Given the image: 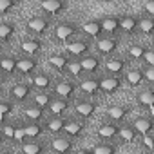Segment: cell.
Instances as JSON below:
<instances>
[{
	"label": "cell",
	"mask_w": 154,
	"mask_h": 154,
	"mask_svg": "<svg viewBox=\"0 0 154 154\" xmlns=\"http://www.w3.org/2000/svg\"><path fill=\"white\" fill-rule=\"evenodd\" d=\"M80 29H82V26L74 24V22H69V20H63V22H58V24L54 26L53 36H54L56 42H62V44L67 45L69 42H72L76 36H78Z\"/></svg>",
	"instance_id": "obj_1"
},
{
	"label": "cell",
	"mask_w": 154,
	"mask_h": 154,
	"mask_svg": "<svg viewBox=\"0 0 154 154\" xmlns=\"http://www.w3.org/2000/svg\"><path fill=\"white\" fill-rule=\"evenodd\" d=\"M91 47H93V42L89 38H74L65 45V53L71 58H84L91 54Z\"/></svg>",
	"instance_id": "obj_2"
},
{
	"label": "cell",
	"mask_w": 154,
	"mask_h": 154,
	"mask_svg": "<svg viewBox=\"0 0 154 154\" xmlns=\"http://www.w3.org/2000/svg\"><path fill=\"white\" fill-rule=\"evenodd\" d=\"M51 26H53V22H51V17H47V15H35V17H31L26 22L27 31L33 33V35H36V36L45 35L51 29Z\"/></svg>",
	"instance_id": "obj_3"
},
{
	"label": "cell",
	"mask_w": 154,
	"mask_h": 154,
	"mask_svg": "<svg viewBox=\"0 0 154 154\" xmlns=\"http://www.w3.org/2000/svg\"><path fill=\"white\" fill-rule=\"evenodd\" d=\"M42 47H44V44H42V40L38 36H26L18 44L20 53L24 56H33V58H36L42 53Z\"/></svg>",
	"instance_id": "obj_4"
},
{
	"label": "cell",
	"mask_w": 154,
	"mask_h": 154,
	"mask_svg": "<svg viewBox=\"0 0 154 154\" xmlns=\"http://www.w3.org/2000/svg\"><path fill=\"white\" fill-rule=\"evenodd\" d=\"M96 44V51L98 54L102 56H114V53L118 51V45H120V40L114 38V36H102L100 40L94 42Z\"/></svg>",
	"instance_id": "obj_5"
},
{
	"label": "cell",
	"mask_w": 154,
	"mask_h": 154,
	"mask_svg": "<svg viewBox=\"0 0 154 154\" xmlns=\"http://www.w3.org/2000/svg\"><path fill=\"white\" fill-rule=\"evenodd\" d=\"M103 69H105V72L107 74H111V76H120L122 72H127V60L123 58V56H111V58H107L105 62H103Z\"/></svg>",
	"instance_id": "obj_6"
},
{
	"label": "cell",
	"mask_w": 154,
	"mask_h": 154,
	"mask_svg": "<svg viewBox=\"0 0 154 154\" xmlns=\"http://www.w3.org/2000/svg\"><path fill=\"white\" fill-rule=\"evenodd\" d=\"M72 109H74L76 116H80L82 120H89V118H93L96 114L98 103L93 102V100H76V103H74Z\"/></svg>",
	"instance_id": "obj_7"
},
{
	"label": "cell",
	"mask_w": 154,
	"mask_h": 154,
	"mask_svg": "<svg viewBox=\"0 0 154 154\" xmlns=\"http://www.w3.org/2000/svg\"><path fill=\"white\" fill-rule=\"evenodd\" d=\"M122 84H123V80L120 78V76H111V74L100 76V89H102V93L107 94V96L116 94V93L122 89Z\"/></svg>",
	"instance_id": "obj_8"
},
{
	"label": "cell",
	"mask_w": 154,
	"mask_h": 154,
	"mask_svg": "<svg viewBox=\"0 0 154 154\" xmlns=\"http://www.w3.org/2000/svg\"><path fill=\"white\" fill-rule=\"evenodd\" d=\"M120 22H122V15H105L102 18V29H103V35L105 36H114L120 31Z\"/></svg>",
	"instance_id": "obj_9"
},
{
	"label": "cell",
	"mask_w": 154,
	"mask_h": 154,
	"mask_svg": "<svg viewBox=\"0 0 154 154\" xmlns=\"http://www.w3.org/2000/svg\"><path fill=\"white\" fill-rule=\"evenodd\" d=\"M54 96L56 98H63V100H71L74 94H76V84L72 80H62V82H56L54 87Z\"/></svg>",
	"instance_id": "obj_10"
},
{
	"label": "cell",
	"mask_w": 154,
	"mask_h": 154,
	"mask_svg": "<svg viewBox=\"0 0 154 154\" xmlns=\"http://www.w3.org/2000/svg\"><path fill=\"white\" fill-rule=\"evenodd\" d=\"M120 31L123 35H129V36H134L136 33H140V17H136V15H122Z\"/></svg>",
	"instance_id": "obj_11"
},
{
	"label": "cell",
	"mask_w": 154,
	"mask_h": 154,
	"mask_svg": "<svg viewBox=\"0 0 154 154\" xmlns=\"http://www.w3.org/2000/svg\"><path fill=\"white\" fill-rule=\"evenodd\" d=\"M69 60H71V56L65 51L63 53H53V54L47 56V65L51 69L58 71V72H65V69L69 65Z\"/></svg>",
	"instance_id": "obj_12"
},
{
	"label": "cell",
	"mask_w": 154,
	"mask_h": 154,
	"mask_svg": "<svg viewBox=\"0 0 154 154\" xmlns=\"http://www.w3.org/2000/svg\"><path fill=\"white\" fill-rule=\"evenodd\" d=\"M131 114V105H111L109 109H107V112H105V116L109 118V122H112V123H122L127 116Z\"/></svg>",
	"instance_id": "obj_13"
},
{
	"label": "cell",
	"mask_w": 154,
	"mask_h": 154,
	"mask_svg": "<svg viewBox=\"0 0 154 154\" xmlns=\"http://www.w3.org/2000/svg\"><path fill=\"white\" fill-rule=\"evenodd\" d=\"M36 67H38V60L36 58H33V56H18V67H17L18 74H24V76H29L31 78L33 74H36L35 72Z\"/></svg>",
	"instance_id": "obj_14"
},
{
	"label": "cell",
	"mask_w": 154,
	"mask_h": 154,
	"mask_svg": "<svg viewBox=\"0 0 154 154\" xmlns=\"http://www.w3.org/2000/svg\"><path fill=\"white\" fill-rule=\"evenodd\" d=\"M82 31L85 33V36L91 40H100L102 35H103V29H102V18H93V20H87L82 24Z\"/></svg>",
	"instance_id": "obj_15"
},
{
	"label": "cell",
	"mask_w": 154,
	"mask_h": 154,
	"mask_svg": "<svg viewBox=\"0 0 154 154\" xmlns=\"http://www.w3.org/2000/svg\"><path fill=\"white\" fill-rule=\"evenodd\" d=\"M67 8H69V4L65 2V0H44V2L40 4V9H42L47 17H51V15H60V13H63Z\"/></svg>",
	"instance_id": "obj_16"
},
{
	"label": "cell",
	"mask_w": 154,
	"mask_h": 154,
	"mask_svg": "<svg viewBox=\"0 0 154 154\" xmlns=\"http://www.w3.org/2000/svg\"><path fill=\"white\" fill-rule=\"evenodd\" d=\"M78 87L87 96H98L102 93V89H100V76H89V78H85V80L80 82Z\"/></svg>",
	"instance_id": "obj_17"
},
{
	"label": "cell",
	"mask_w": 154,
	"mask_h": 154,
	"mask_svg": "<svg viewBox=\"0 0 154 154\" xmlns=\"http://www.w3.org/2000/svg\"><path fill=\"white\" fill-rule=\"evenodd\" d=\"M132 127L136 129V132L140 136L152 134L154 132V120H152V116H138V118H134Z\"/></svg>",
	"instance_id": "obj_18"
},
{
	"label": "cell",
	"mask_w": 154,
	"mask_h": 154,
	"mask_svg": "<svg viewBox=\"0 0 154 154\" xmlns=\"http://www.w3.org/2000/svg\"><path fill=\"white\" fill-rule=\"evenodd\" d=\"M29 84L35 89H40V93H47V89L53 87V78L47 72H36L29 78Z\"/></svg>",
	"instance_id": "obj_19"
},
{
	"label": "cell",
	"mask_w": 154,
	"mask_h": 154,
	"mask_svg": "<svg viewBox=\"0 0 154 154\" xmlns=\"http://www.w3.org/2000/svg\"><path fill=\"white\" fill-rule=\"evenodd\" d=\"M120 134V125L112 123V122H105L98 127V138L105 140V141H112L114 138H118Z\"/></svg>",
	"instance_id": "obj_20"
},
{
	"label": "cell",
	"mask_w": 154,
	"mask_h": 154,
	"mask_svg": "<svg viewBox=\"0 0 154 154\" xmlns=\"http://www.w3.org/2000/svg\"><path fill=\"white\" fill-rule=\"evenodd\" d=\"M51 149L56 154H72V140L67 136H56L51 140Z\"/></svg>",
	"instance_id": "obj_21"
},
{
	"label": "cell",
	"mask_w": 154,
	"mask_h": 154,
	"mask_svg": "<svg viewBox=\"0 0 154 154\" xmlns=\"http://www.w3.org/2000/svg\"><path fill=\"white\" fill-rule=\"evenodd\" d=\"M82 62V67H84V72L87 74H94L102 69V58L100 54H87L84 58H80Z\"/></svg>",
	"instance_id": "obj_22"
},
{
	"label": "cell",
	"mask_w": 154,
	"mask_h": 154,
	"mask_svg": "<svg viewBox=\"0 0 154 154\" xmlns=\"http://www.w3.org/2000/svg\"><path fill=\"white\" fill-rule=\"evenodd\" d=\"M33 89H35V87H33L31 84H26V82L15 84V85L11 87V98H13L15 102H26V100L29 98V94H31Z\"/></svg>",
	"instance_id": "obj_23"
},
{
	"label": "cell",
	"mask_w": 154,
	"mask_h": 154,
	"mask_svg": "<svg viewBox=\"0 0 154 154\" xmlns=\"http://www.w3.org/2000/svg\"><path fill=\"white\" fill-rule=\"evenodd\" d=\"M84 129H85L84 120H69L67 125H65L63 134H65L69 140H76V138H80V136L84 134Z\"/></svg>",
	"instance_id": "obj_24"
},
{
	"label": "cell",
	"mask_w": 154,
	"mask_h": 154,
	"mask_svg": "<svg viewBox=\"0 0 154 154\" xmlns=\"http://www.w3.org/2000/svg\"><path fill=\"white\" fill-rule=\"evenodd\" d=\"M67 118L65 116H51L47 122H45V129L51 132V134H60L65 131V125H67Z\"/></svg>",
	"instance_id": "obj_25"
},
{
	"label": "cell",
	"mask_w": 154,
	"mask_h": 154,
	"mask_svg": "<svg viewBox=\"0 0 154 154\" xmlns=\"http://www.w3.org/2000/svg\"><path fill=\"white\" fill-rule=\"evenodd\" d=\"M125 82L131 85V87H138L145 82V76H143V69H138V67H129L127 72H125Z\"/></svg>",
	"instance_id": "obj_26"
},
{
	"label": "cell",
	"mask_w": 154,
	"mask_h": 154,
	"mask_svg": "<svg viewBox=\"0 0 154 154\" xmlns=\"http://www.w3.org/2000/svg\"><path fill=\"white\" fill-rule=\"evenodd\" d=\"M71 109V102L63 100V98H54V102L49 107V114L51 116H63L67 111Z\"/></svg>",
	"instance_id": "obj_27"
},
{
	"label": "cell",
	"mask_w": 154,
	"mask_h": 154,
	"mask_svg": "<svg viewBox=\"0 0 154 154\" xmlns=\"http://www.w3.org/2000/svg\"><path fill=\"white\" fill-rule=\"evenodd\" d=\"M138 132H136V129L132 127V123H123V125H120V134H118V138L122 140V141H125V143H134L136 140H138Z\"/></svg>",
	"instance_id": "obj_28"
},
{
	"label": "cell",
	"mask_w": 154,
	"mask_h": 154,
	"mask_svg": "<svg viewBox=\"0 0 154 154\" xmlns=\"http://www.w3.org/2000/svg\"><path fill=\"white\" fill-rule=\"evenodd\" d=\"M0 67L6 74H13L17 72V67H18V56H13V54H4L0 58Z\"/></svg>",
	"instance_id": "obj_29"
},
{
	"label": "cell",
	"mask_w": 154,
	"mask_h": 154,
	"mask_svg": "<svg viewBox=\"0 0 154 154\" xmlns=\"http://www.w3.org/2000/svg\"><path fill=\"white\" fill-rule=\"evenodd\" d=\"M24 114H26V118H27L29 122H33V123H40V122L45 118V111L40 109V107H36L35 103L29 105V107H26Z\"/></svg>",
	"instance_id": "obj_30"
},
{
	"label": "cell",
	"mask_w": 154,
	"mask_h": 154,
	"mask_svg": "<svg viewBox=\"0 0 154 154\" xmlns=\"http://www.w3.org/2000/svg\"><path fill=\"white\" fill-rule=\"evenodd\" d=\"M136 102L140 107H147V109H152L154 107V94L150 89H143L136 94Z\"/></svg>",
	"instance_id": "obj_31"
},
{
	"label": "cell",
	"mask_w": 154,
	"mask_h": 154,
	"mask_svg": "<svg viewBox=\"0 0 154 154\" xmlns=\"http://www.w3.org/2000/svg\"><path fill=\"white\" fill-rule=\"evenodd\" d=\"M44 150H45V145L38 140H31L22 145V154H44Z\"/></svg>",
	"instance_id": "obj_32"
},
{
	"label": "cell",
	"mask_w": 154,
	"mask_h": 154,
	"mask_svg": "<svg viewBox=\"0 0 154 154\" xmlns=\"http://www.w3.org/2000/svg\"><path fill=\"white\" fill-rule=\"evenodd\" d=\"M116 152H118V145L112 141H102L93 147V154H116Z\"/></svg>",
	"instance_id": "obj_33"
},
{
	"label": "cell",
	"mask_w": 154,
	"mask_h": 154,
	"mask_svg": "<svg viewBox=\"0 0 154 154\" xmlns=\"http://www.w3.org/2000/svg\"><path fill=\"white\" fill-rule=\"evenodd\" d=\"M53 102H54V96L51 93H38L35 96V105L40 107V109H44V111H49V107H51Z\"/></svg>",
	"instance_id": "obj_34"
},
{
	"label": "cell",
	"mask_w": 154,
	"mask_h": 154,
	"mask_svg": "<svg viewBox=\"0 0 154 154\" xmlns=\"http://www.w3.org/2000/svg\"><path fill=\"white\" fill-rule=\"evenodd\" d=\"M140 33L145 36H154V17H141L140 18Z\"/></svg>",
	"instance_id": "obj_35"
},
{
	"label": "cell",
	"mask_w": 154,
	"mask_h": 154,
	"mask_svg": "<svg viewBox=\"0 0 154 154\" xmlns=\"http://www.w3.org/2000/svg\"><path fill=\"white\" fill-rule=\"evenodd\" d=\"M15 24L13 22H0V40L2 42H9L15 36Z\"/></svg>",
	"instance_id": "obj_36"
},
{
	"label": "cell",
	"mask_w": 154,
	"mask_h": 154,
	"mask_svg": "<svg viewBox=\"0 0 154 154\" xmlns=\"http://www.w3.org/2000/svg\"><path fill=\"white\" fill-rule=\"evenodd\" d=\"M65 72L71 76V78H78V76L84 72V67H82L80 58H71V60H69V65H67V69H65Z\"/></svg>",
	"instance_id": "obj_37"
},
{
	"label": "cell",
	"mask_w": 154,
	"mask_h": 154,
	"mask_svg": "<svg viewBox=\"0 0 154 154\" xmlns=\"http://www.w3.org/2000/svg\"><path fill=\"white\" fill-rule=\"evenodd\" d=\"M145 53H147V47L143 44H131L127 49V54L131 60H143Z\"/></svg>",
	"instance_id": "obj_38"
},
{
	"label": "cell",
	"mask_w": 154,
	"mask_h": 154,
	"mask_svg": "<svg viewBox=\"0 0 154 154\" xmlns=\"http://www.w3.org/2000/svg\"><path fill=\"white\" fill-rule=\"evenodd\" d=\"M42 131H44L42 123H33V122L26 123V134H27V141H31V140H38V138H40V134H42Z\"/></svg>",
	"instance_id": "obj_39"
},
{
	"label": "cell",
	"mask_w": 154,
	"mask_h": 154,
	"mask_svg": "<svg viewBox=\"0 0 154 154\" xmlns=\"http://www.w3.org/2000/svg\"><path fill=\"white\" fill-rule=\"evenodd\" d=\"M13 103L9 102V100H4V102H0V116H2V123L8 120V116L13 112Z\"/></svg>",
	"instance_id": "obj_40"
},
{
	"label": "cell",
	"mask_w": 154,
	"mask_h": 154,
	"mask_svg": "<svg viewBox=\"0 0 154 154\" xmlns=\"http://www.w3.org/2000/svg\"><path fill=\"white\" fill-rule=\"evenodd\" d=\"M15 131H17L15 123H8V122L2 123V134H4L6 140H13L15 141Z\"/></svg>",
	"instance_id": "obj_41"
},
{
	"label": "cell",
	"mask_w": 154,
	"mask_h": 154,
	"mask_svg": "<svg viewBox=\"0 0 154 154\" xmlns=\"http://www.w3.org/2000/svg\"><path fill=\"white\" fill-rule=\"evenodd\" d=\"M15 141L24 145L27 141V134H26V125L22 123H17V131H15Z\"/></svg>",
	"instance_id": "obj_42"
},
{
	"label": "cell",
	"mask_w": 154,
	"mask_h": 154,
	"mask_svg": "<svg viewBox=\"0 0 154 154\" xmlns=\"http://www.w3.org/2000/svg\"><path fill=\"white\" fill-rule=\"evenodd\" d=\"M141 143H143V147H145L147 150H150V154L154 152V136H152V134L141 136Z\"/></svg>",
	"instance_id": "obj_43"
},
{
	"label": "cell",
	"mask_w": 154,
	"mask_h": 154,
	"mask_svg": "<svg viewBox=\"0 0 154 154\" xmlns=\"http://www.w3.org/2000/svg\"><path fill=\"white\" fill-rule=\"evenodd\" d=\"M143 62L147 67H154V47H147V53L143 56Z\"/></svg>",
	"instance_id": "obj_44"
},
{
	"label": "cell",
	"mask_w": 154,
	"mask_h": 154,
	"mask_svg": "<svg viewBox=\"0 0 154 154\" xmlns=\"http://www.w3.org/2000/svg\"><path fill=\"white\" fill-rule=\"evenodd\" d=\"M143 76H145V82L149 85H154V67H143Z\"/></svg>",
	"instance_id": "obj_45"
},
{
	"label": "cell",
	"mask_w": 154,
	"mask_h": 154,
	"mask_svg": "<svg viewBox=\"0 0 154 154\" xmlns=\"http://www.w3.org/2000/svg\"><path fill=\"white\" fill-rule=\"evenodd\" d=\"M17 6L15 0H0V13H8L9 9H13Z\"/></svg>",
	"instance_id": "obj_46"
},
{
	"label": "cell",
	"mask_w": 154,
	"mask_h": 154,
	"mask_svg": "<svg viewBox=\"0 0 154 154\" xmlns=\"http://www.w3.org/2000/svg\"><path fill=\"white\" fill-rule=\"evenodd\" d=\"M143 13L147 17H154V0H147L143 4Z\"/></svg>",
	"instance_id": "obj_47"
},
{
	"label": "cell",
	"mask_w": 154,
	"mask_h": 154,
	"mask_svg": "<svg viewBox=\"0 0 154 154\" xmlns=\"http://www.w3.org/2000/svg\"><path fill=\"white\" fill-rule=\"evenodd\" d=\"M72 154H93V149H78V150H74Z\"/></svg>",
	"instance_id": "obj_48"
},
{
	"label": "cell",
	"mask_w": 154,
	"mask_h": 154,
	"mask_svg": "<svg viewBox=\"0 0 154 154\" xmlns=\"http://www.w3.org/2000/svg\"><path fill=\"white\" fill-rule=\"evenodd\" d=\"M150 114H152V120H154V107L150 109Z\"/></svg>",
	"instance_id": "obj_49"
},
{
	"label": "cell",
	"mask_w": 154,
	"mask_h": 154,
	"mask_svg": "<svg viewBox=\"0 0 154 154\" xmlns=\"http://www.w3.org/2000/svg\"><path fill=\"white\" fill-rule=\"evenodd\" d=\"M149 89H150V91H152V94H154V85H150V87H149Z\"/></svg>",
	"instance_id": "obj_50"
},
{
	"label": "cell",
	"mask_w": 154,
	"mask_h": 154,
	"mask_svg": "<svg viewBox=\"0 0 154 154\" xmlns=\"http://www.w3.org/2000/svg\"><path fill=\"white\" fill-rule=\"evenodd\" d=\"M140 154H147V152H140Z\"/></svg>",
	"instance_id": "obj_51"
},
{
	"label": "cell",
	"mask_w": 154,
	"mask_h": 154,
	"mask_svg": "<svg viewBox=\"0 0 154 154\" xmlns=\"http://www.w3.org/2000/svg\"><path fill=\"white\" fill-rule=\"evenodd\" d=\"M4 154H9V152H4Z\"/></svg>",
	"instance_id": "obj_52"
},
{
	"label": "cell",
	"mask_w": 154,
	"mask_h": 154,
	"mask_svg": "<svg viewBox=\"0 0 154 154\" xmlns=\"http://www.w3.org/2000/svg\"><path fill=\"white\" fill-rule=\"evenodd\" d=\"M152 42H154V36H152Z\"/></svg>",
	"instance_id": "obj_53"
},
{
	"label": "cell",
	"mask_w": 154,
	"mask_h": 154,
	"mask_svg": "<svg viewBox=\"0 0 154 154\" xmlns=\"http://www.w3.org/2000/svg\"><path fill=\"white\" fill-rule=\"evenodd\" d=\"M152 154H154V152H152Z\"/></svg>",
	"instance_id": "obj_54"
}]
</instances>
